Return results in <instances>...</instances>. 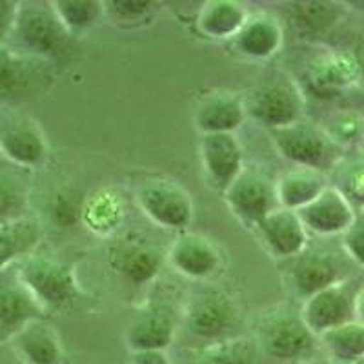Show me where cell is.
Here are the masks:
<instances>
[{"instance_id": "74e56055", "label": "cell", "mask_w": 364, "mask_h": 364, "mask_svg": "<svg viewBox=\"0 0 364 364\" xmlns=\"http://www.w3.org/2000/svg\"><path fill=\"white\" fill-rule=\"evenodd\" d=\"M18 2L15 0H0V44H6L11 33L15 17H17Z\"/></svg>"}, {"instance_id": "d6a6232c", "label": "cell", "mask_w": 364, "mask_h": 364, "mask_svg": "<svg viewBox=\"0 0 364 364\" xmlns=\"http://www.w3.org/2000/svg\"><path fill=\"white\" fill-rule=\"evenodd\" d=\"M161 11L155 0H108L104 2V18L120 28H136L154 21Z\"/></svg>"}, {"instance_id": "d6986e66", "label": "cell", "mask_w": 364, "mask_h": 364, "mask_svg": "<svg viewBox=\"0 0 364 364\" xmlns=\"http://www.w3.org/2000/svg\"><path fill=\"white\" fill-rule=\"evenodd\" d=\"M173 314L164 304H148L135 315L124 333L129 352H149L171 346L175 339Z\"/></svg>"}, {"instance_id": "277c9868", "label": "cell", "mask_w": 364, "mask_h": 364, "mask_svg": "<svg viewBox=\"0 0 364 364\" xmlns=\"http://www.w3.org/2000/svg\"><path fill=\"white\" fill-rule=\"evenodd\" d=\"M246 115L269 132L304 119V93L288 75L277 73L257 84L242 97Z\"/></svg>"}, {"instance_id": "ac0fdd59", "label": "cell", "mask_w": 364, "mask_h": 364, "mask_svg": "<svg viewBox=\"0 0 364 364\" xmlns=\"http://www.w3.org/2000/svg\"><path fill=\"white\" fill-rule=\"evenodd\" d=\"M308 233L318 237L343 235L355 217V208L336 188L328 186L310 204L297 211Z\"/></svg>"}, {"instance_id": "d4e9b609", "label": "cell", "mask_w": 364, "mask_h": 364, "mask_svg": "<svg viewBox=\"0 0 364 364\" xmlns=\"http://www.w3.org/2000/svg\"><path fill=\"white\" fill-rule=\"evenodd\" d=\"M328 186L330 184L326 173L294 166L275 181V193H277L279 206L299 211L310 204L317 195L323 193Z\"/></svg>"}, {"instance_id": "5bb4252c", "label": "cell", "mask_w": 364, "mask_h": 364, "mask_svg": "<svg viewBox=\"0 0 364 364\" xmlns=\"http://www.w3.org/2000/svg\"><path fill=\"white\" fill-rule=\"evenodd\" d=\"M357 290L359 288H353L346 279L304 299L301 317L308 330L318 337L331 328L353 321V302Z\"/></svg>"}, {"instance_id": "603a6c76", "label": "cell", "mask_w": 364, "mask_h": 364, "mask_svg": "<svg viewBox=\"0 0 364 364\" xmlns=\"http://www.w3.org/2000/svg\"><path fill=\"white\" fill-rule=\"evenodd\" d=\"M109 262L117 273L135 286L148 284L161 272L162 253L141 239L122 240L109 253Z\"/></svg>"}, {"instance_id": "8fae6325", "label": "cell", "mask_w": 364, "mask_h": 364, "mask_svg": "<svg viewBox=\"0 0 364 364\" xmlns=\"http://www.w3.org/2000/svg\"><path fill=\"white\" fill-rule=\"evenodd\" d=\"M286 281L302 301L328 286L346 281V269L341 255L330 250H302L286 261Z\"/></svg>"}, {"instance_id": "44dd1931", "label": "cell", "mask_w": 364, "mask_h": 364, "mask_svg": "<svg viewBox=\"0 0 364 364\" xmlns=\"http://www.w3.org/2000/svg\"><path fill=\"white\" fill-rule=\"evenodd\" d=\"M248 119L242 97L233 91L217 90L200 97L193 112L195 128L206 133H235Z\"/></svg>"}, {"instance_id": "9c48e42d", "label": "cell", "mask_w": 364, "mask_h": 364, "mask_svg": "<svg viewBox=\"0 0 364 364\" xmlns=\"http://www.w3.org/2000/svg\"><path fill=\"white\" fill-rule=\"evenodd\" d=\"M53 80L51 64L24 57L9 46L0 44V104L15 106L33 99Z\"/></svg>"}, {"instance_id": "4316f807", "label": "cell", "mask_w": 364, "mask_h": 364, "mask_svg": "<svg viewBox=\"0 0 364 364\" xmlns=\"http://www.w3.org/2000/svg\"><path fill=\"white\" fill-rule=\"evenodd\" d=\"M248 15L246 4L239 0H208L197 15V28L204 37L232 41Z\"/></svg>"}, {"instance_id": "7a4b0ae2", "label": "cell", "mask_w": 364, "mask_h": 364, "mask_svg": "<svg viewBox=\"0 0 364 364\" xmlns=\"http://www.w3.org/2000/svg\"><path fill=\"white\" fill-rule=\"evenodd\" d=\"M18 272L33 291L35 299L50 317L51 314L71 310L82 299L73 266L53 255L33 252L17 262Z\"/></svg>"}, {"instance_id": "8992f818", "label": "cell", "mask_w": 364, "mask_h": 364, "mask_svg": "<svg viewBox=\"0 0 364 364\" xmlns=\"http://www.w3.org/2000/svg\"><path fill=\"white\" fill-rule=\"evenodd\" d=\"M0 154L15 168H41L50 155L41 122L15 106L0 104Z\"/></svg>"}, {"instance_id": "e0dca14e", "label": "cell", "mask_w": 364, "mask_h": 364, "mask_svg": "<svg viewBox=\"0 0 364 364\" xmlns=\"http://www.w3.org/2000/svg\"><path fill=\"white\" fill-rule=\"evenodd\" d=\"M360 71L353 53L331 51L321 55L308 66V87L318 97L343 95L360 82Z\"/></svg>"}, {"instance_id": "f546056e", "label": "cell", "mask_w": 364, "mask_h": 364, "mask_svg": "<svg viewBox=\"0 0 364 364\" xmlns=\"http://www.w3.org/2000/svg\"><path fill=\"white\" fill-rule=\"evenodd\" d=\"M318 344L337 363H357L364 359V324L353 318L350 323L331 328L318 336Z\"/></svg>"}, {"instance_id": "ffe728a7", "label": "cell", "mask_w": 364, "mask_h": 364, "mask_svg": "<svg viewBox=\"0 0 364 364\" xmlns=\"http://www.w3.org/2000/svg\"><path fill=\"white\" fill-rule=\"evenodd\" d=\"M284 42V29L275 15L266 11L250 13L242 28L232 38L233 50L252 60H266L277 55Z\"/></svg>"}, {"instance_id": "e575fe53", "label": "cell", "mask_w": 364, "mask_h": 364, "mask_svg": "<svg viewBox=\"0 0 364 364\" xmlns=\"http://www.w3.org/2000/svg\"><path fill=\"white\" fill-rule=\"evenodd\" d=\"M323 128L331 136V141L343 149L355 148L360 136H364V117L350 112L339 113L331 119L330 124Z\"/></svg>"}, {"instance_id": "83f0119b", "label": "cell", "mask_w": 364, "mask_h": 364, "mask_svg": "<svg viewBox=\"0 0 364 364\" xmlns=\"http://www.w3.org/2000/svg\"><path fill=\"white\" fill-rule=\"evenodd\" d=\"M326 175L331 188H336L355 210H364V149H344Z\"/></svg>"}, {"instance_id": "8d00e7d4", "label": "cell", "mask_w": 364, "mask_h": 364, "mask_svg": "<svg viewBox=\"0 0 364 364\" xmlns=\"http://www.w3.org/2000/svg\"><path fill=\"white\" fill-rule=\"evenodd\" d=\"M341 245L348 259L364 268V210H355L352 224L341 235Z\"/></svg>"}, {"instance_id": "5b68a950", "label": "cell", "mask_w": 364, "mask_h": 364, "mask_svg": "<svg viewBox=\"0 0 364 364\" xmlns=\"http://www.w3.org/2000/svg\"><path fill=\"white\" fill-rule=\"evenodd\" d=\"M269 136L279 155L297 168H310L328 173L344 154V149L331 141L323 126L314 124L306 119L284 128L272 129Z\"/></svg>"}, {"instance_id": "ba28073f", "label": "cell", "mask_w": 364, "mask_h": 364, "mask_svg": "<svg viewBox=\"0 0 364 364\" xmlns=\"http://www.w3.org/2000/svg\"><path fill=\"white\" fill-rule=\"evenodd\" d=\"M239 317L235 299L219 286H203L190 295L184 321L195 337L219 343L230 337Z\"/></svg>"}, {"instance_id": "2e32d148", "label": "cell", "mask_w": 364, "mask_h": 364, "mask_svg": "<svg viewBox=\"0 0 364 364\" xmlns=\"http://www.w3.org/2000/svg\"><path fill=\"white\" fill-rule=\"evenodd\" d=\"M168 262L190 279H208L223 264L219 246L203 233L182 232L168 250Z\"/></svg>"}, {"instance_id": "cb8c5ba5", "label": "cell", "mask_w": 364, "mask_h": 364, "mask_svg": "<svg viewBox=\"0 0 364 364\" xmlns=\"http://www.w3.org/2000/svg\"><path fill=\"white\" fill-rule=\"evenodd\" d=\"M124 199L113 188H99L82 200L80 223L95 235H113L120 228V224L124 223Z\"/></svg>"}, {"instance_id": "6da1fadb", "label": "cell", "mask_w": 364, "mask_h": 364, "mask_svg": "<svg viewBox=\"0 0 364 364\" xmlns=\"http://www.w3.org/2000/svg\"><path fill=\"white\" fill-rule=\"evenodd\" d=\"M13 51L51 64L73 51L75 38L57 17L51 2H18L8 42Z\"/></svg>"}, {"instance_id": "ab89813d", "label": "cell", "mask_w": 364, "mask_h": 364, "mask_svg": "<svg viewBox=\"0 0 364 364\" xmlns=\"http://www.w3.org/2000/svg\"><path fill=\"white\" fill-rule=\"evenodd\" d=\"M353 317H355V321H359L360 324H364V284L360 286L355 294V302H353Z\"/></svg>"}, {"instance_id": "d590c367", "label": "cell", "mask_w": 364, "mask_h": 364, "mask_svg": "<svg viewBox=\"0 0 364 364\" xmlns=\"http://www.w3.org/2000/svg\"><path fill=\"white\" fill-rule=\"evenodd\" d=\"M82 200L84 199H79V195L75 191H58L55 199L51 200V219L60 228L80 223Z\"/></svg>"}, {"instance_id": "60d3db41", "label": "cell", "mask_w": 364, "mask_h": 364, "mask_svg": "<svg viewBox=\"0 0 364 364\" xmlns=\"http://www.w3.org/2000/svg\"><path fill=\"white\" fill-rule=\"evenodd\" d=\"M353 57L357 60V66H359L360 71V79H364V37L360 38L359 44H357L355 51H353Z\"/></svg>"}, {"instance_id": "f1b7e54d", "label": "cell", "mask_w": 364, "mask_h": 364, "mask_svg": "<svg viewBox=\"0 0 364 364\" xmlns=\"http://www.w3.org/2000/svg\"><path fill=\"white\" fill-rule=\"evenodd\" d=\"M348 8L343 2H294L291 4V18L301 31L310 35H323L344 21Z\"/></svg>"}, {"instance_id": "30bf717a", "label": "cell", "mask_w": 364, "mask_h": 364, "mask_svg": "<svg viewBox=\"0 0 364 364\" xmlns=\"http://www.w3.org/2000/svg\"><path fill=\"white\" fill-rule=\"evenodd\" d=\"M223 197L228 210L246 228H255L268 213L279 208L275 181L257 168H245Z\"/></svg>"}, {"instance_id": "4fadbf2b", "label": "cell", "mask_w": 364, "mask_h": 364, "mask_svg": "<svg viewBox=\"0 0 364 364\" xmlns=\"http://www.w3.org/2000/svg\"><path fill=\"white\" fill-rule=\"evenodd\" d=\"M199 157L208 184L220 195L245 170V151L235 133L200 135Z\"/></svg>"}, {"instance_id": "1f68e13d", "label": "cell", "mask_w": 364, "mask_h": 364, "mask_svg": "<svg viewBox=\"0 0 364 364\" xmlns=\"http://www.w3.org/2000/svg\"><path fill=\"white\" fill-rule=\"evenodd\" d=\"M29 186L18 171L0 168V223L28 217Z\"/></svg>"}, {"instance_id": "484cf974", "label": "cell", "mask_w": 364, "mask_h": 364, "mask_svg": "<svg viewBox=\"0 0 364 364\" xmlns=\"http://www.w3.org/2000/svg\"><path fill=\"white\" fill-rule=\"evenodd\" d=\"M44 228L35 217L0 223V269L8 268L37 252Z\"/></svg>"}, {"instance_id": "9a60e30c", "label": "cell", "mask_w": 364, "mask_h": 364, "mask_svg": "<svg viewBox=\"0 0 364 364\" xmlns=\"http://www.w3.org/2000/svg\"><path fill=\"white\" fill-rule=\"evenodd\" d=\"M266 252L279 261H288L308 246V232L297 211L275 208L253 228Z\"/></svg>"}, {"instance_id": "836d02e7", "label": "cell", "mask_w": 364, "mask_h": 364, "mask_svg": "<svg viewBox=\"0 0 364 364\" xmlns=\"http://www.w3.org/2000/svg\"><path fill=\"white\" fill-rule=\"evenodd\" d=\"M203 364H257V348L250 339L228 337L204 350Z\"/></svg>"}, {"instance_id": "4dcf8cb0", "label": "cell", "mask_w": 364, "mask_h": 364, "mask_svg": "<svg viewBox=\"0 0 364 364\" xmlns=\"http://www.w3.org/2000/svg\"><path fill=\"white\" fill-rule=\"evenodd\" d=\"M51 6L73 38L86 35L104 18L102 0H55Z\"/></svg>"}, {"instance_id": "3957f363", "label": "cell", "mask_w": 364, "mask_h": 364, "mask_svg": "<svg viewBox=\"0 0 364 364\" xmlns=\"http://www.w3.org/2000/svg\"><path fill=\"white\" fill-rule=\"evenodd\" d=\"M257 341L262 352L279 363H301L310 359L318 346L301 317V310L291 306H275L261 318L257 328Z\"/></svg>"}, {"instance_id": "7402d4cb", "label": "cell", "mask_w": 364, "mask_h": 364, "mask_svg": "<svg viewBox=\"0 0 364 364\" xmlns=\"http://www.w3.org/2000/svg\"><path fill=\"white\" fill-rule=\"evenodd\" d=\"M11 350L22 364H60L63 363V341L48 318H38L26 324L17 336H13Z\"/></svg>"}, {"instance_id": "7c38bea8", "label": "cell", "mask_w": 364, "mask_h": 364, "mask_svg": "<svg viewBox=\"0 0 364 364\" xmlns=\"http://www.w3.org/2000/svg\"><path fill=\"white\" fill-rule=\"evenodd\" d=\"M48 318L33 291L18 272V264L0 269V344L9 343L26 324Z\"/></svg>"}, {"instance_id": "f35d334b", "label": "cell", "mask_w": 364, "mask_h": 364, "mask_svg": "<svg viewBox=\"0 0 364 364\" xmlns=\"http://www.w3.org/2000/svg\"><path fill=\"white\" fill-rule=\"evenodd\" d=\"M129 364H171L168 353L161 350L149 352H129Z\"/></svg>"}, {"instance_id": "52a82bcc", "label": "cell", "mask_w": 364, "mask_h": 364, "mask_svg": "<svg viewBox=\"0 0 364 364\" xmlns=\"http://www.w3.org/2000/svg\"><path fill=\"white\" fill-rule=\"evenodd\" d=\"M135 197L142 213L157 226L181 233L191 226L193 200L190 191L173 178H148L139 184Z\"/></svg>"}]
</instances>
